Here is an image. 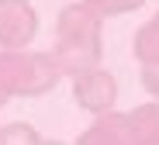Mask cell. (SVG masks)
<instances>
[{
    "mask_svg": "<svg viewBox=\"0 0 159 145\" xmlns=\"http://www.w3.org/2000/svg\"><path fill=\"white\" fill-rule=\"evenodd\" d=\"M104 17L97 11H90L83 0L66 4L56 17V62L62 69V76L83 73L90 66H100L104 59Z\"/></svg>",
    "mask_w": 159,
    "mask_h": 145,
    "instance_id": "obj_1",
    "label": "cell"
},
{
    "mask_svg": "<svg viewBox=\"0 0 159 145\" xmlns=\"http://www.w3.org/2000/svg\"><path fill=\"white\" fill-rule=\"evenodd\" d=\"M62 69L52 52L0 48V83L11 97H42L56 90Z\"/></svg>",
    "mask_w": 159,
    "mask_h": 145,
    "instance_id": "obj_2",
    "label": "cell"
},
{
    "mask_svg": "<svg viewBox=\"0 0 159 145\" xmlns=\"http://www.w3.org/2000/svg\"><path fill=\"white\" fill-rule=\"evenodd\" d=\"M69 79H73V100H76V107L90 111L93 118L104 114V111H111L118 104V79L107 69L90 66L83 73H73Z\"/></svg>",
    "mask_w": 159,
    "mask_h": 145,
    "instance_id": "obj_3",
    "label": "cell"
},
{
    "mask_svg": "<svg viewBox=\"0 0 159 145\" xmlns=\"http://www.w3.org/2000/svg\"><path fill=\"white\" fill-rule=\"evenodd\" d=\"M38 35V14L28 0H0V48H28Z\"/></svg>",
    "mask_w": 159,
    "mask_h": 145,
    "instance_id": "obj_4",
    "label": "cell"
},
{
    "mask_svg": "<svg viewBox=\"0 0 159 145\" xmlns=\"http://www.w3.org/2000/svg\"><path fill=\"white\" fill-rule=\"evenodd\" d=\"M80 142H87V145H128V142H135L131 138V118L118 114L111 107V111L97 114V121L80 135Z\"/></svg>",
    "mask_w": 159,
    "mask_h": 145,
    "instance_id": "obj_5",
    "label": "cell"
},
{
    "mask_svg": "<svg viewBox=\"0 0 159 145\" xmlns=\"http://www.w3.org/2000/svg\"><path fill=\"white\" fill-rule=\"evenodd\" d=\"M131 118V138L142 145H159V100L139 104L135 111H128Z\"/></svg>",
    "mask_w": 159,
    "mask_h": 145,
    "instance_id": "obj_6",
    "label": "cell"
},
{
    "mask_svg": "<svg viewBox=\"0 0 159 145\" xmlns=\"http://www.w3.org/2000/svg\"><path fill=\"white\" fill-rule=\"evenodd\" d=\"M131 52H135L139 66L159 62V11L135 31V38H131Z\"/></svg>",
    "mask_w": 159,
    "mask_h": 145,
    "instance_id": "obj_7",
    "label": "cell"
},
{
    "mask_svg": "<svg viewBox=\"0 0 159 145\" xmlns=\"http://www.w3.org/2000/svg\"><path fill=\"white\" fill-rule=\"evenodd\" d=\"M90 11H97L100 17H121V14H131L139 11L145 0H83Z\"/></svg>",
    "mask_w": 159,
    "mask_h": 145,
    "instance_id": "obj_8",
    "label": "cell"
},
{
    "mask_svg": "<svg viewBox=\"0 0 159 145\" xmlns=\"http://www.w3.org/2000/svg\"><path fill=\"white\" fill-rule=\"evenodd\" d=\"M0 142L28 145V142H38V131H35L31 125H0Z\"/></svg>",
    "mask_w": 159,
    "mask_h": 145,
    "instance_id": "obj_9",
    "label": "cell"
},
{
    "mask_svg": "<svg viewBox=\"0 0 159 145\" xmlns=\"http://www.w3.org/2000/svg\"><path fill=\"white\" fill-rule=\"evenodd\" d=\"M142 86L159 100V62H149V66H142Z\"/></svg>",
    "mask_w": 159,
    "mask_h": 145,
    "instance_id": "obj_10",
    "label": "cell"
},
{
    "mask_svg": "<svg viewBox=\"0 0 159 145\" xmlns=\"http://www.w3.org/2000/svg\"><path fill=\"white\" fill-rule=\"evenodd\" d=\"M7 100H11V93H7V90H4V83H0V107H4V104H7Z\"/></svg>",
    "mask_w": 159,
    "mask_h": 145,
    "instance_id": "obj_11",
    "label": "cell"
}]
</instances>
